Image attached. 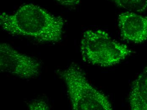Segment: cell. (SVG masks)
Returning <instances> with one entry per match:
<instances>
[{
	"label": "cell",
	"instance_id": "cell-5",
	"mask_svg": "<svg viewBox=\"0 0 147 110\" xmlns=\"http://www.w3.org/2000/svg\"><path fill=\"white\" fill-rule=\"evenodd\" d=\"M118 25L123 39L135 43L147 39V16L132 11L122 12L118 17Z\"/></svg>",
	"mask_w": 147,
	"mask_h": 110
},
{
	"label": "cell",
	"instance_id": "cell-4",
	"mask_svg": "<svg viewBox=\"0 0 147 110\" xmlns=\"http://www.w3.org/2000/svg\"><path fill=\"white\" fill-rule=\"evenodd\" d=\"M0 70L24 79L38 76L41 63L35 58L23 54L8 44L0 45Z\"/></svg>",
	"mask_w": 147,
	"mask_h": 110
},
{
	"label": "cell",
	"instance_id": "cell-6",
	"mask_svg": "<svg viewBox=\"0 0 147 110\" xmlns=\"http://www.w3.org/2000/svg\"><path fill=\"white\" fill-rule=\"evenodd\" d=\"M129 102L131 110H147V65L134 81Z\"/></svg>",
	"mask_w": 147,
	"mask_h": 110
},
{
	"label": "cell",
	"instance_id": "cell-1",
	"mask_svg": "<svg viewBox=\"0 0 147 110\" xmlns=\"http://www.w3.org/2000/svg\"><path fill=\"white\" fill-rule=\"evenodd\" d=\"M3 30L13 35L26 36L42 43L61 40L64 21L38 5H22L12 14L0 15Z\"/></svg>",
	"mask_w": 147,
	"mask_h": 110
},
{
	"label": "cell",
	"instance_id": "cell-7",
	"mask_svg": "<svg viewBox=\"0 0 147 110\" xmlns=\"http://www.w3.org/2000/svg\"><path fill=\"white\" fill-rule=\"evenodd\" d=\"M120 7L134 12H144L147 9V0H111Z\"/></svg>",
	"mask_w": 147,
	"mask_h": 110
},
{
	"label": "cell",
	"instance_id": "cell-9",
	"mask_svg": "<svg viewBox=\"0 0 147 110\" xmlns=\"http://www.w3.org/2000/svg\"><path fill=\"white\" fill-rule=\"evenodd\" d=\"M59 4L65 7H73L80 3V0H55Z\"/></svg>",
	"mask_w": 147,
	"mask_h": 110
},
{
	"label": "cell",
	"instance_id": "cell-3",
	"mask_svg": "<svg viewBox=\"0 0 147 110\" xmlns=\"http://www.w3.org/2000/svg\"><path fill=\"white\" fill-rule=\"evenodd\" d=\"M80 51L85 61L102 67L116 65L131 53L126 45L115 41L108 33L100 29L83 33Z\"/></svg>",
	"mask_w": 147,
	"mask_h": 110
},
{
	"label": "cell",
	"instance_id": "cell-2",
	"mask_svg": "<svg viewBox=\"0 0 147 110\" xmlns=\"http://www.w3.org/2000/svg\"><path fill=\"white\" fill-rule=\"evenodd\" d=\"M66 84L72 109L74 110H112L108 97L92 86L85 73L75 64L58 71Z\"/></svg>",
	"mask_w": 147,
	"mask_h": 110
},
{
	"label": "cell",
	"instance_id": "cell-8",
	"mask_svg": "<svg viewBox=\"0 0 147 110\" xmlns=\"http://www.w3.org/2000/svg\"><path fill=\"white\" fill-rule=\"evenodd\" d=\"M30 110H49L48 104L42 101H36L30 103L28 106Z\"/></svg>",
	"mask_w": 147,
	"mask_h": 110
}]
</instances>
